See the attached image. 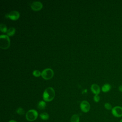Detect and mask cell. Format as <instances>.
<instances>
[{"instance_id": "cell-8", "label": "cell", "mask_w": 122, "mask_h": 122, "mask_svg": "<svg viewBox=\"0 0 122 122\" xmlns=\"http://www.w3.org/2000/svg\"><path fill=\"white\" fill-rule=\"evenodd\" d=\"M43 5L40 1H34L30 4L31 8L35 11H38L42 8Z\"/></svg>"}, {"instance_id": "cell-19", "label": "cell", "mask_w": 122, "mask_h": 122, "mask_svg": "<svg viewBox=\"0 0 122 122\" xmlns=\"http://www.w3.org/2000/svg\"><path fill=\"white\" fill-rule=\"evenodd\" d=\"M100 97L98 95H95L93 97V100L95 102H98L100 101Z\"/></svg>"}, {"instance_id": "cell-7", "label": "cell", "mask_w": 122, "mask_h": 122, "mask_svg": "<svg viewBox=\"0 0 122 122\" xmlns=\"http://www.w3.org/2000/svg\"><path fill=\"white\" fill-rule=\"evenodd\" d=\"M80 108L84 112H87L90 110V104L86 101H83L80 103Z\"/></svg>"}, {"instance_id": "cell-14", "label": "cell", "mask_w": 122, "mask_h": 122, "mask_svg": "<svg viewBox=\"0 0 122 122\" xmlns=\"http://www.w3.org/2000/svg\"><path fill=\"white\" fill-rule=\"evenodd\" d=\"M80 117L78 114L73 115L71 118V122H79Z\"/></svg>"}, {"instance_id": "cell-15", "label": "cell", "mask_w": 122, "mask_h": 122, "mask_svg": "<svg viewBox=\"0 0 122 122\" xmlns=\"http://www.w3.org/2000/svg\"><path fill=\"white\" fill-rule=\"evenodd\" d=\"M0 31L3 33H6V32L7 33L8 30L7 28L6 25L2 23H1L0 25Z\"/></svg>"}, {"instance_id": "cell-9", "label": "cell", "mask_w": 122, "mask_h": 122, "mask_svg": "<svg viewBox=\"0 0 122 122\" xmlns=\"http://www.w3.org/2000/svg\"><path fill=\"white\" fill-rule=\"evenodd\" d=\"M91 90L95 95H98L101 91L99 86L96 84H92L91 85Z\"/></svg>"}, {"instance_id": "cell-17", "label": "cell", "mask_w": 122, "mask_h": 122, "mask_svg": "<svg viewBox=\"0 0 122 122\" xmlns=\"http://www.w3.org/2000/svg\"><path fill=\"white\" fill-rule=\"evenodd\" d=\"M32 74L35 77H39L41 75V72L39 70H34L32 72Z\"/></svg>"}, {"instance_id": "cell-16", "label": "cell", "mask_w": 122, "mask_h": 122, "mask_svg": "<svg viewBox=\"0 0 122 122\" xmlns=\"http://www.w3.org/2000/svg\"><path fill=\"white\" fill-rule=\"evenodd\" d=\"M16 112L19 115H23L25 113V111L22 108L19 107L16 110Z\"/></svg>"}, {"instance_id": "cell-1", "label": "cell", "mask_w": 122, "mask_h": 122, "mask_svg": "<svg viewBox=\"0 0 122 122\" xmlns=\"http://www.w3.org/2000/svg\"><path fill=\"white\" fill-rule=\"evenodd\" d=\"M55 97L54 90L51 87L47 88L43 92L42 98L44 101L51 102Z\"/></svg>"}, {"instance_id": "cell-12", "label": "cell", "mask_w": 122, "mask_h": 122, "mask_svg": "<svg viewBox=\"0 0 122 122\" xmlns=\"http://www.w3.org/2000/svg\"><path fill=\"white\" fill-rule=\"evenodd\" d=\"M16 31V29L14 27H10L7 30V35L8 36H13Z\"/></svg>"}, {"instance_id": "cell-18", "label": "cell", "mask_w": 122, "mask_h": 122, "mask_svg": "<svg viewBox=\"0 0 122 122\" xmlns=\"http://www.w3.org/2000/svg\"><path fill=\"white\" fill-rule=\"evenodd\" d=\"M104 108H105L106 109L108 110H112V106L111 104H110V103H109V102H106V103H105L104 104Z\"/></svg>"}, {"instance_id": "cell-10", "label": "cell", "mask_w": 122, "mask_h": 122, "mask_svg": "<svg viewBox=\"0 0 122 122\" xmlns=\"http://www.w3.org/2000/svg\"><path fill=\"white\" fill-rule=\"evenodd\" d=\"M111 89V86L109 83L104 84L102 88V90L103 92H107L110 91Z\"/></svg>"}, {"instance_id": "cell-4", "label": "cell", "mask_w": 122, "mask_h": 122, "mask_svg": "<svg viewBox=\"0 0 122 122\" xmlns=\"http://www.w3.org/2000/svg\"><path fill=\"white\" fill-rule=\"evenodd\" d=\"M54 75L53 70L51 68H46L42 71L41 76L42 78L46 80H50L52 78Z\"/></svg>"}, {"instance_id": "cell-13", "label": "cell", "mask_w": 122, "mask_h": 122, "mask_svg": "<svg viewBox=\"0 0 122 122\" xmlns=\"http://www.w3.org/2000/svg\"><path fill=\"white\" fill-rule=\"evenodd\" d=\"M40 117L41 120L45 121L49 119V115L47 112H42L40 114Z\"/></svg>"}, {"instance_id": "cell-3", "label": "cell", "mask_w": 122, "mask_h": 122, "mask_svg": "<svg viewBox=\"0 0 122 122\" xmlns=\"http://www.w3.org/2000/svg\"><path fill=\"white\" fill-rule=\"evenodd\" d=\"M38 116L37 111L34 109L29 110L25 114V117L27 121L29 122H33L36 120Z\"/></svg>"}, {"instance_id": "cell-5", "label": "cell", "mask_w": 122, "mask_h": 122, "mask_svg": "<svg viewBox=\"0 0 122 122\" xmlns=\"http://www.w3.org/2000/svg\"><path fill=\"white\" fill-rule=\"evenodd\" d=\"M112 113L115 117L120 118L122 117V107L116 106L112 108L111 110Z\"/></svg>"}, {"instance_id": "cell-21", "label": "cell", "mask_w": 122, "mask_h": 122, "mask_svg": "<svg viewBox=\"0 0 122 122\" xmlns=\"http://www.w3.org/2000/svg\"><path fill=\"white\" fill-rule=\"evenodd\" d=\"M9 122H17L16 121H15V120H10V121H9Z\"/></svg>"}, {"instance_id": "cell-6", "label": "cell", "mask_w": 122, "mask_h": 122, "mask_svg": "<svg viewBox=\"0 0 122 122\" xmlns=\"http://www.w3.org/2000/svg\"><path fill=\"white\" fill-rule=\"evenodd\" d=\"M20 13L16 10H13L5 15V17L10 18L11 20H17L20 17Z\"/></svg>"}, {"instance_id": "cell-20", "label": "cell", "mask_w": 122, "mask_h": 122, "mask_svg": "<svg viewBox=\"0 0 122 122\" xmlns=\"http://www.w3.org/2000/svg\"><path fill=\"white\" fill-rule=\"evenodd\" d=\"M118 90H119V91L120 92H122V85L119 86V87H118Z\"/></svg>"}, {"instance_id": "cell-2", "label": "cell", "mask_w": 122, "mask_h": 122, "mask_svg": "<svg viewBox=\"0 0 122 122\" xmlns=\"http://www.w3.org/2000/svg\"><path fill=\"white\" fill-rule=\"evenodd\" d=\"M10 45V40L7 35L0 36V47L2 49H8Z\"/></svg>"}, {"instance_id": "cell-22", "label": "cell", "mask_w": 122, "mask_h": 122, "mask_svg": "<svg viewBox=\"0 0 122 122\" xmlns=\"http://www.w3.org/2000/svg\"><path fill=\"white\" fill-rule=\"evenodd\" d=\"M119 122H122V119L120 120V121Z\"/></svg>"}, {"instance_id": "cell-11", "label": "cell", "mask_w": 122, "mask_h": 122, "mask_svg": "<svg viewBox=\"0 0 122 122\" xmlns=\"http://www.w3.org/2000/svg\"><path fill=\"white\" fill-rule=\"evenodd\" d=\"M46 106V103L45 101H40L37 104V108L40 110H43Z\"/></svg>"}]
</instances>
